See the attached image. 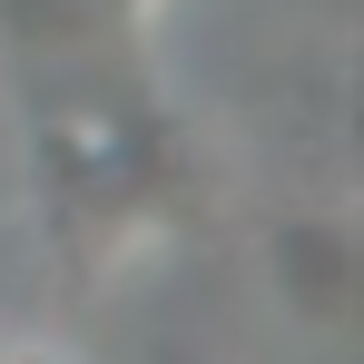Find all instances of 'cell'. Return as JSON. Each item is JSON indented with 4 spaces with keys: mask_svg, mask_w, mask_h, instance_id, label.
Wrapping results in <instances>:
<instances>
[{
    "mask_svg": "<svg viewBox=\"0 0 364 364\" xmlns=\"http://www.w3.org/2000/svg\"><path fill=\"white\" fill-rule=\"evenodd\" d=\"M0 364H89L79 345H50V335H20V345H0Z\"/></svg>",
    "mask_w": 364,
    "mask_h": 364,
    "instance_id": "6da1fadb",
    "label": "cell"
}]
</instances>
